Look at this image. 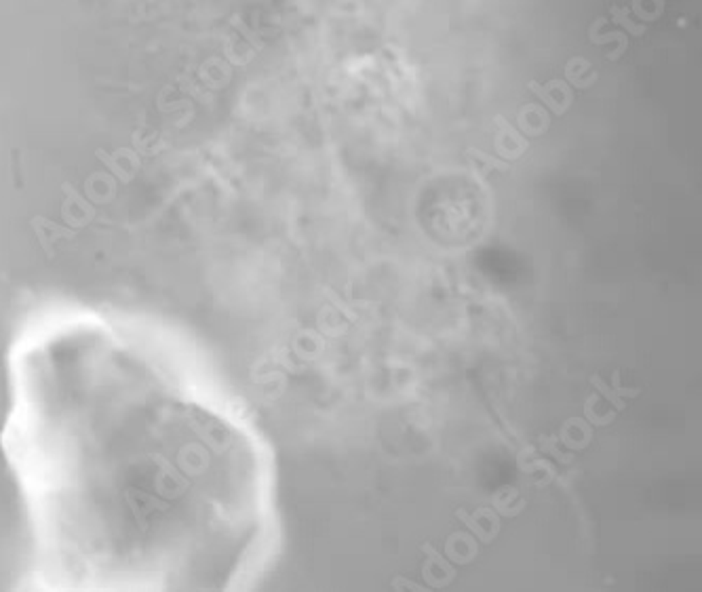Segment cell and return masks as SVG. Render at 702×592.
<instances>
[{
    "label": "cell",
    "mask_w": 702,
    "mask_h": 592,
    "mask_svg": "<svg viewBox=\"0 0 702 592\" xmlns=\"http://www.w3.org/2000/svg\"><path fill=\"white\" fill-rule=\"evenodd\" d=\"M9 394L34 586L226 590L258 567L262 453L148 339L89 310L41 312L13 339Z\"/></svg>",
    "instance_id": "obj_1"
}]
</instances>
